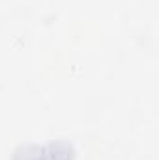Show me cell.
Instances as JSON below:
<instances>
[{
  "label": "cell",
  "instance_id": "obj_1",
  "mask_svg": "<svg viewBox=\"0 0 159 160\" xmlns=\"http://www.w3.org/2000/svg\"><path fill=\"white\" fill-rule=\"evenodd\" d=\"M13 160H75V149L68 142H49L45 145L28 143L15 149Z\"/></svg>",
  "mask_w": 159,
  "mask_h": 160
}]
</instances>
